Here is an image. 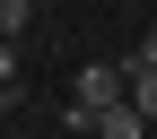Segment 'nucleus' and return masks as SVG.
<instances>
[{"mask_svg": "<svg viewBox=\"0 0 157 139\" xmlns=\"http://www.w3.org/2000/svg\"><path fill=\"white\" fill-rule=\"evenodd\" d=\"M122 96H131V61H87V70H78V113H96V122H105Z\"/></svg>", "mask_w": 157, "mask_h": 139, "instance_id": "obj_1", "label": "nucleus"}, {"mask_svg": "<svg viewBox=\"0 0 157 139\" xmlns=\"http://www.w3.org/2000/svg\"><path fill=\"white\" fill-rule=\"evenodd\" d=\"M131 104L157 122V61H131Z\"/></svg>", "mask_w": 157, "mask_h": 139, "instance_id": "obj_2", "label": "nucleus"}, {"mask_svg": "<svg viewBox=\"0 0 157 139\" xmlns=\"http://www.w3.org/2000/svg\"><path fill=\"white\" fill-rule=\"evenodd\" d=\"M26 9H35V0H0V35H17V26H26Z\"/></svg>", "mask_w": 157, "mask_h": 139, "instance_id": "obj_3", "label": "nucleus"}, {"mask_svg": "<svg viewBox=\"0 0 157 139\" xmlns=\"http://www.w3.org/2000/svg\"><path fill=\"white\" fill-rule=\"evenodd\" d=\"M0 87H17V52H9V35H0Z\"/></svg>", "mask_w": 157, "mask_h": 139, "instance_id": "obj_4", "label": "nucleus"}, {"mask_svg": "<svg viewBox=\"0 0 157 139\" xmlns=\"http://www.w3.org/2000/svg\"><path fill=\"white\" fill-rule=\"evenodd\" d=\"M131 61H157V35H140V52H131Z\"/></svg>", "mask_w": 157, "mask_h": 139, "instance_id": "obj_5", "label": "nucleus"}, {"mask_svg": "<svg viewBox=\"0 0 157 139\" xmlns=\"http://www.w3.org/2000/svg\"><path fill=\"white\" fill-rule=\"evenodd\" d=\"M0 104H9V87H0Z\"/></svg>", "mask_w": 157, "mask_h": 139, "instance_id": "obj_6", "label": "nucleus"}]
</instances>
